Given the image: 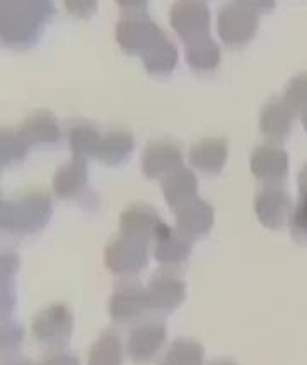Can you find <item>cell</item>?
Masks as SVG:
<instances>
[{"label": "cell", "instance_id": "cell-1", "mask_svg": "<svg viewBox=\"0 0 307 365\" xmlns=\"http://www.w3.org/2000/svg\"><path fill=\"white\" fill-rule=\"evenodd\" d=\"M31 334L41 346L48 350H62L73 334V314L65 304H51L34 314Z\"/></svg>", "mask_w": 307, "mask_h": 365}, {"label": "cell", "instance_id": "cell-2", "mask_svg": "<svg viewBox=\"0 0 307 365\" xmlns=\"http://www.w3.org/2000/svg\"><path fill=\"white\" fill-rule=\"evenodd\" d=\"M167 341V326L161 319H142L130 331L125 350L135 364H149L157 357Z\"/></svg>", "mask_w": 307, "mask_h": 365}, {"label": "cell", "instance_id": "cell-3", "mask_svg": "<svg viewBox=\"0 0 307 365\" xmlns=\"http://www.w3.org/2000/svg\"><path fill=\"white\" fill-rule=\"evenodd\" d=\"M150 309L149 295L145 287L127 282L115 287L108 301V314L116 324H137Z\"/></svg>", "mask_w": 307, "mask_h": 365}, {"label": "cell", "instance_id": "cell-4", "mask_svg": "<svg viewBox=\"0 0 307 365\" xmlns=\"http://www.w3.org/2000/svg\"><path fill=\"white\" fill-rule=\"evenodd\" d=\"M150 309L155 312L176 311L186 299V285L178 275L157 273L147 284Z\"/></svg>", "mask_w": 307, "mask_h": 365}, {"label": "cell", "instance_id": "cell-5", "mask_svg": "<svg viewBox=\"0 0 307 365\" xmlns=\"http://www.w3.org/2000/svg\"><path fill=\"white\" fill-rule=\"evenodd\" d=\"M147 263V255L137 241L115 242L106 251L108 270L118 277H133L140 273Z\"/></svg>", "mask_w": 307, "mask_h": 365}, {"label": "cell", "instance_id": "cell-6", "mask_svg": "<svg viewBox=\"0 0 307 365\" xmlns=\"http://www.w3.org/2000/svg\"><path fill=\"white\" fill-rule=\"evenodd\" d=\"M256 212L259 220L266 227L276 229L287 220L291 212V200L282 190L268 188L256 200Z\"/></svg>", "mask_w": 307, "mask_h": 365}, {"label": "cell", "instance_id": "cell-7", "mask_svg": "<svg viewBox=\"0 0 307 365\" xmlns=\"http://www.w3.org/2000/svg\"><path fill=\"white\" fill-rule=\"evenodd\" d=\"M125 345L120 334L113 329H106L96 338L88 351V365H123Z\"/></svg>", "mask_w": 307, "mask_h": 365}, {"label": "cell", "instance_id": "cell-8", "mask_svg": "<svg viewBox=\"0 0 307 365\" xmlns=\"http://www.w3.org/2000/svg\"><path fill=\"white\" fill-rule=\"evenodd\" d=\"M253 173L263 181H279L287 173V155L276 147H259L251 160Z\"/></svg>", "mask_w": 307, "mask_h": 365}, {"label": "cell", "instance_id": "cell-9", "mask_svg": "<svg viewBox=\"0 0 307 365\" xmlns=\"http://www.w3.org/2000/svg\"><path fill=\"white\" fill-rule=\"evenodd\" d=\"M205 350L198 341L189 338H178L159 360V365H203Z\"/></svg>", "mask_w": 307, "mask_h": 365}, {"label": "cell", "instance_id": "cell-10", "mask_svg": "<svg viewBox=\"0 0 307 365\" xmlns=\"http://www.w3.org/2000/svg\"><path fill=\"white\" fill-rule=\"evenodd\" d=\"M194 164L207 171H217L226 160V147L222 143H205L200 145L193 154Z\"/></svg>", "mask_w": 307, "mask_h": 365}, {"label": "cell", "instance_id": "cell-11", "mask_svg": "<svg viewBox=\"0 0 307 365\" xmlns=\"http://www.w3.org/2000/svg\"><path fill=\"white\" fill-rule=\"evenodd\" d=\"M288 127H291V116L282 108H271L263 116L261 128L268 137L282 138L283 135H287Z\"/></svg>", "mask_w": 307, "mask_h": 365}, {"label": "cell", "instance_id": "cell-12", "mask_svg": "<svg viewBox=\"0 0 307 365\" xmlns=\"http://www.w3.org/2000/svg\"><path fill=\"white\" fill-rule=\"evenodd\" d=\"M188 245L184 241H181L178 237L166 239L155 250V258L159 259L162 264H176L181 263L188 256Z\"/></svg>", "mask_w": 307, "mask_h": 365}, {"label": "cell", "instance_id": "cell-13", "mask_svg": "<svg viewBox=\"0 0 307 365\" xmlns=\"http://www.w3.org/2000/svg\"><path fill=\"white\" fill-rule=\"evenodd\" d=\"M24 341L23 326L17 324L16 321L4 319L2 329H0V349L2 355H11L21 349Z\"/></svg>", "mask_w": 307, "mask_h": 365}, {"label": "cell", "instance_id": "cell-14", "mask_svg": "<svg viewBox=\"0 0 307 365\" xmlns=\"http://www.w3.org/2000/svg\"><path fill=\"white\" fill-rule=\"evenodd\" d=\"M176 155L172 154V150L167 149H154L149 152L145 160V168L150 175H157V173H164L167 169L175 166Z\"/></svg>", "mask_w": 307, "mask_h": 365}, {"label": "cell", "instance_id": "cell-15", "mask_svg": "<svg viewBox=\"0 0 307 365\" xmlns=\"http://www.w3.org/2000/svg\"><path fill=\"white\" fill-rule=\"evenodd\" d=\"M210 222V214L207 210V207L198 205V207H192L186 214L181 217V224L184 225V229L188 232H202L209 227Z\"/></svg>", "mask_w": 307, "mask_h": 365}, {"label": "cell", "instance_id": "cell-16", "mask_svg": "<svg viewBox=\"0 0 307 365\" xmlns=\"http://www.w3.org/2000/svg\"><path fill=\"white\" fill-rule=\"evenodd\" d=\"M167 186H170V188H167V193H170V198L172 203L183 202L186 195H189L193 191L192 178H188L184 175L171 178V182Z\"/></svg>", "mask_w": 307, "mask_h": 365}, {"label": "cell", "instance_id": "cell-17", "mask_svg": "<svg viewBox=\"0 0 307 365\" xmlns=\"http://www.w3.org/2000/svg\"><path fill=\"white\" fill-rule=\"evenodd\" d=\"M125 225H127L130 234L132 236H144L145 232H152L154 230V220L150 215L144 214H132L125 220Z\"/></svg>", "mask_w": 307, "mask_h": 365}, {"label": "cell", "instance_id": "cell-18", "mask_svg": "<svg viewBox=\"0 0 307 365\" xmlns=\"http://www.w3.org/2000/svg\"><path fill=\"white\" fill-rule=\"evenodd\" d=\"M292 234L301 242H307V198L296 208L292 215Z\"/></svg>", "mask_w": 307, "mask_h": 365}, {"label": "cell", "instance_id": "cell-19", "mask_svg": "<svg viewBox=\"0 0 307 365\" xmlns=\"http://www.w3.org/2000/svg\"><path fill=\"white\" fill-rule=\"evenodd\" d=\"M38 365H80L79 359L71 351L62 350H50L48 354L43 355V359Z\"/></svg>", "mask_w": 307, "mask_h": 365}, {"label": "cell", "instance_id": "cell-20", "mask_svg": "<svg viewBox=\"0 0 307 365\" xmlns=\"http://www.w3.org/2000/svg\"><path fill=\"white\" fill-rule=\"evenodd\" d=\"M80 169L77 168H71L67 169V171L63 173L62 176H60V181H58V191L60 193H67V191H71L73 188V185H76L77 181H79L80 178Z\"/></svg>", "mask_w": 307, "mask_h": 365}, {"label": "cell", "instance_id": "cell-21", "mask_svg": "<svg viewBox=\"0 0 307 365\" xmlns=\"http://www.w3.org/2000/svg\"><path fill=\"white\" fill-rule=\"evenodd\" d=\"M125 145H127V143H125L123 140H111L110 145H106V158L113 159L116 155V152L125 150Z\"/></svg>", "mask_w": 307, "mask_h": 365}, {"label": "cell", "instance_id": "cell-22", "mask_svg": "<svg viewBox=\"0 0 307 365\" xmlns=\"http://www.w3.org/2000/svg\"><path fill=\"white\" fill-rule=\"evenodd\" d=\"M2 365H38V364H34L29 359H24V357H14V359H7Z\"/></svg>", "mask_w": 307, "mask_h": 365}, {"label": "cell", "instance_id": "cell-23", "mask_svg": "<svg viewBox=\"0 0 307 365\" xmlns=\"http://www.w3.org/2000/svg\"><path fill=\"white\" fill-rule=\"evenodd\" d=\"M301 191L304 193V197L307 198V168L302 171L301 175Z\"/></svg>", "mask_w": 307, "mask_h": 365}, {"label": "cell", "instance_id": "cell-24", "mask_svg": "<svg viewBox=\"0 0 307 365\" xmlns=\"http://www.w3.org/2000/svg\"><path fill=\"white\" fill-rule=\"evenodd\" d=\"M209 365H237L234 360H229V359H219L215 360V362H212Z\"/></svg>", "mask_w": 307, "mask_h": 365}, {"label": "cell", "instance_id": "cell-25", "mask_svg": "<svg viewBox=\"0 0 307 365\" xmlns=\"http://www.w3.org/2000/svg\"><path fill=\"white\" fill-rule=\"evenodd\" d=\"M304 125H306V128H307V116H306V120H304Z\"/></svg>", "mask_w": 307, "mask_h": 365}]
</instances>
